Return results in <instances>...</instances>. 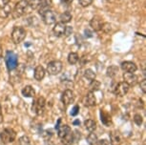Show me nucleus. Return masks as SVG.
Segmentation results:
<instances>
[{
  "label": "nucleus",
  "mask_w": 146,
  "mask_h": 145,
  "mask_svg": "<svg viewBox=\"0 0 146 145\" xmlns=\"http://www.w3.org/2000/svg\"><path fill=\"white\" fill-rule=\"evenodd\" d=\"M15 138H16V133L12 128H6V129H4L0 133V139H1L2 143L4 144L12 143V142L15 141Z\"/></svg>",
  "instance_id": "nucleus-1"
},
{
  "label": "nucleus",
  "mask_w": 146,
  "mask_h": 145,
  "mask_svg": "<svg viewBox=\"0 0 146 145\" xmlns=\"http://www.w3.org/2000/svg\"><path fill=\"white\" fill-rule=\"evenodd\" d=\"M26 37V31L22 27H13L12 32V39L15 44H19Z\"/></svg>",
  "instance_id": "nucleus-2"
},
{
  "label": "nucleus",
  "mask_w": 146,
  "mask_h": 145,
  "mask_svg": "<svg viewBox=\"0 0 146 145\" xmlns=\"http://www.w3.org/2000/svg\"><path fill=\"white\" fill-rule=\"evenodd\" d=\"M5 60H6V65L8 70L13 71L15 70L18 65V58L17 56L13 53V52H7L6 54V57H5Z\"/></svg>",
  "instance_id": "nucleus-3"
},
{
  "label": "nucleus",
  "mask_w": 146,
  "mask_h": 145,
  "mask_svg": "<svg viewBox=\"0 0 146 145\" xmlns=\"http://www.w3.org/2000/svg\"><path fill=\"white\" fill-rule=\"evenodd\" d=\"M27 7H28V3H27L26 0H20V1H18L17 3L15 4L13 12H12L13 17L17 18V17H20V16L23 15L24 13H26Z\"/></svg>",
  "instance_id": "nucleus-4"
},
{
  "label": "nucleus",
  "mask_w": 146,
  "mask_h": 145,
  "mask_svg": "<svg viewBox=\"0 0 146 145\" xmlns=\"http://www.w3.org/2000/svg\"><path fill=\"white\" fill-rule=\"evenodd\" d=\"M62 70V63L59 60H54L47 65V72L52 75H56L61 72Z\"/></svg>",
  "instance_id": "nucleus-5"
},
{
  "label": "nucleus",
  "mask_w": 146,
  "mask_h": 145,
  "mask_svg": "<svg viewBox=\"0 0 146 145\" xmlns=\"http://www.w3.org/2000/svg\"><path fill=\"white\" fill-rule=\"evenodd\" d=\"M129 89H130V86H129L126 82L122 81V82L117 83V85L115 86L114 93L115 95H117V97H124V95L129 92Z\"/></svg>",
  "instance_id": "nucleus-6"
},
{
  "label": "nucleus",
  "mask_w": 146,
  "mask_h": 145,
  "mask_svg": "<svg viewBox=\"0 0 146 145\" xmlns=\"http://www.w3.org/2000/svg\"><path fill=\"white\" fill-rule=\"evenodd\" d=\"M45 104L46 101L44 97H38L33 104V111L36 115H42L44 110H45Z\"/></svg>",
  "instance_id": "nucleus-7"
},
{
  "label": "nucleus",
  "mask_w": 146,
  "mask_h": 145,
  "mask_svg": "<svg viewBox=\"0 0 146 145\" xmlns=\"http://www.w3.org/2000/svg\"><path fill=\"white\" fill-rule=\"evenodd\" d=\"M42 18H43V21L46 25H52V24L56 23V15L53 11L51 10H48L46 11L45 13H43L42 15Z\"/></svg>",
  "instance_id": "nucleus-8"
},
{
  "label": "nucleus",
  "mask_w": 146,
  "mask_h": 145,
  "mask_svg": "<svg viewBox=\"0 0 146 145\" xmlns=\"http://www.w3.org/2000/svg\"><path fill=\"white\" fill-rule=\"evenodd\" d=\"M74 99H75V95H74V93L72 90H65L63 92V94L61 95V101L63 102V104L65 105H69L71 103H73Z\"/></svg>",
  "instance_id": "nucleus-9"
},
{
  "label": "nucleus",
  "mask_w": 146,
  "mask_h": 145,
  "mask_svg": "<svg viewBox=\"0 0 146 145\" xmlns=\"http://www.w3.org/2000/svg\"><path fill=\"white\" fill-rule=\"evenodd\" d=\"M102 25H103V22L100 16H95V17H93L90 21V26L92 27V29L96 32L100 31L101 28H102Z\"/></svg>",
  "instance_id": "nucleus-10"
},
{
  "label": "nucleus",
  "mask_w": 146,
  "mask_h": 145,
  "mask_svg": "<svg viewBox=\"0 0 146 145\" xmlns=\"http://www.w3.org/2000/svg\"><path fill=\"white\" fill-rule=\"evenodd\" d=\"M65 31H66V26L64 25V23H62V22L56 23V25H54L53 29L54 34L57 37L63 36V35L65 34Z\"/></svg>",
  "instance_id": "nucleus-11"
},
{
  "label": "nucleus",
  "mask_w": 146,
  "mask_h": 145,
  "mask_svg": "<svg viewBox=\"0 0 146 145\" xmlns=\"http://www.w3.org/2000/svg\"><path fill=\"white\" fill-rule=\"evenodd\" d=\"M121 69L126 73H134L137 71V65L132 61H124L121 63Z\"/></svg>",
  "instance_id": "nucleus-12"
},
{
  "label": "nucleus",
  "mask_w": 146,
  "mask_h": 145,
  "mask_svg": "<svg viewBox=\"0 0 146 145\" xmlns=\"http://www.w3.org/2000/svg\"><path fill=\"white\" fill-rule=\"evenodd\" d=\"M110 142L111 145H120L122 142V138L121 135L117 131H113L110 133Z\"/></svg>",
  "instance_id": "nucleus-13"
},
{
  "label": "nucleus",
  "mask_w": 146,
  "mask_h": 145,
  "mask_svg": "<svg viewBox=\"0 0 146 145\" xmlns=\"http://www.w3.org/2000/svg\"><path fill=\"white\" fill-rule=\"evenodd\" d=\"M123 78H124V82H126L129 86L136 85L137 82V76L132 73H125L123 75Z\"/></svg>",
  "instance_id": "nucleus-14"
},
{
  "label": "nucleus",
  "mask_w": 146,
  "mask_h": 145,
  "mask_svg": "<svg viewBox=\"0 0 146 145\" xmlns=\"http://www.w3.org/2000/svg\"><path fill=\"white\" fill-rule=\"evenodd\" d=\"M83 103L87 107H93V106H95L96 104V97H95V95H94L93 92H89L85 95V97L83 98Z\"/></svg>",
  "instance_id": "nucleus-15"
},
{
  "label": "nucleus",
  "mask_w": 146,
  "mask_h": 145,
  "mask_svg": "<svg viewBox=\"0 0 146 145\" xmlns=\"http://www.w3.org/2000/svg\"><path fill=\"white\" fill-rule=\"evenodd\" d=\"M44 76H45V69H44V68L41 66V65H39V66H37L35 69L34 77H35V80L41 81L44 78Z\"/></svg>",
  "instance_id": "nucleus-16"
},
{
  "label": "nucleus",
  "mask_w": 146,
  "mask_h": 145,
  "mask_svg": "<svg viewBox=\"0 0 146 145\" xmlns=\"http://www.w3.org/2000/svg\"><path fill=\"white\" fill-rule=\"evenodd\" d=\"M12 13V7L9 4H5L0 7V17L6 18Z\"/></svg>",
  "instance_id": "nucleus-17"
},
{
  "label": "nucleus",
  "mask_w": 146,
  "mask_h": 145,
  "mask_svg": "<svg viewBox=\"0 0 146 145\" xmlns=\"http://www.w3.org/2000/svg\"><path fill=\"white\" fill-rule=\"evenodd\" d=\"M100 119H101V122L107 127H109L110 125L112 124L111 117H110V115L108 113H106L105 111H102V110L100 111Z\"/></svg>",
  "instance_id": "nucleus-18"
},
{
  "label": "nucleus",
  "mask_w": 146,
  "mask_h": 145,
  "mask_svg": "<svg viewBox=\"0 0 146 145\" xmlns=\"http://www.w3.org/2000/svg\"><path fill=\"white\" fill-rule=\"evenodd\" d=\"M21 93L25 97H34L35 95V92L34 88H33L32 86H30V85L24 87V88L22 89Z\"/></svg>",
  "instance_id": "nucleus-19"
},
{
  "label": "nucleus",
  "mask_w": 146,
  "mask_h": 145,
  "mask_svg": "<svg viewBox=\"0 0 146 145\" xmlns=\"http://www.w3.org/2000/svg\"><path fill=\"white\" fill-rule=\"evenodd\" d=\"M57 132H58L59 138H64L67 134L72 132V130L68 125H61V126H59V128L57 129Z\"/></svg>",
  "instance_id": "nucleus-20"
},
{
  "label": "nucleus",
  "mask_w": 146,
  "mask_h": 145,
  "mask_svg": "<svg viewBox=\"0 0 146 145\" xmlns=\"http://www.w3.org/2000/svg\"><path fill=\"white\" fill-rule=\"evenodd\" d=\"M84 126L89 132H94L96 129V123L93 119H87L84 121Z\"/></svg>",
  "instance_id": "nucleus-21"
},
{
  "label": "nucleus",
  "mask_w": 146,
  "mask_h": 145,
  "mask_svg": "<svg viewBox=\"0 0 146 145\" xmlns=\"http://www.w3.org/2000/svg\"><path fill=\"white\" fill-rule=\"evenodd\" d=\"M50 7H51L50 0H42L39 8H38V10H39V13L40 15H42V13H45L46 11L50 10Z\"/></svg>",
  "instance_id": "nucleus-22"
},
{
  "label": "nucleus",
  "mask_w": 146,
  "mask_h": 145,
  "mask_svg": "<svg viewBox=\"0 0 146 145\" xmlns=\"http://www.w3.org/2000/svg\"><path fill=\"white\" fill-rule=\"evenodd\" d=\"M60 139H61L62 143L64 145H71L74 141V135H73V133L70 132L69 134H67L64 138H62Z\"/></svg>",
  "instance_id": "nucleus-23"
},
{
  "label": "nucleus",
  "mask_w": 146,
  "mask_h": 145,
  "mask_svg": "<svg viewBox=\"0 0 146 145\" xmlns=\"http://www.w3.org/2000/svg\"><path fill=\"white\" fill-rule=\"evenodd\" d=\"M78 54L76 53H70L68 56V62L70 63L71 65H75L78 62Z\"/></svg>",
  "instance_id": "nucleus-24"
},
{
  "label": "nucleus",
  "mask_w": 146,
  "mask_h": 145,
  "mask_svg": "<svg viewBox=\"0 0 146 145\" xmlns=\"http://www.w3.org/2000/svg\"><path fill=\"white\" fill-rule=\"evenodd\" d=\"M72 20V15L70 12H64L60 15V22L62 23H69Z\"/></svg>",
  "instance_id": "nucleus-25"
},
{
  "label": "nucleus",
  "mask_w": 146,
  "mask_h": 145,
  "mask_svg": "<svg viewBox=\"0 0 146 145\" xmlns=\"http://www.w3.org/2000/svg\"><path fill=\"white\" fill-rule=\"evenodd\" d=\"M117 73H118V68L117 66H115V65H112V66H110L107 69V75L110 76V77H115L117 75Z\"/></svg>",
  "instance_id": "nucleus-26"
},
{
  "label": "nucleus",
  "mask_w": 146,
  "mask_h": 145,
  "mask_svg": "<svg viewBox=\"0 0 146 145\" xmlns=\"http://www.w3.org/2000/svg\"><path fill=\"white\" fill-rule=\"evenodd\" d=\"M98 136L96 135L94 132H91V134L87 136V141L89 145H96V142H98Z\"/></svg>",
  "instance_id": "nucleus-27"
},
{
  "label": "nucleus",
  "mask_w": 146,
  "mask_h": 145,
  "mask_svg": "<svg viewBox=\"0 0 146 145\" xmlns=\"http://www.w3.org/2000/svg\"><path fill=\"white\" fill-rule=\"evenodd\" d=\"M100 82L94 79V80L91 81L90 85H89V89L91 90V92H96L98 90H100Z\"/></svg>",
  "instance_id": "nucleus-28"
},
{
  "label": "nucleus",
  "mask_w": 146,
  "mask_h": 145,
  "mask_svg": "<svg viewBox=\"0 0 146 145\" xmlns=\"http://www.w3.org/2000/svg\"><path fill=\"white\" fill-rule=\"evenodd\" d=\"M84 77H85V78H87L88 80L92 81V80H94V79H96V73L94 72L93 70L87 69V70L84 72Z\"/></svg>",
  "instance_id": "nucleus-29"
},
{
  "label": "nucleus",
  "mask_w": 146,
  "mask_h": 145,
  "mask_svg": "<svg viewBox=\"0 0 146 145\" xmlns=\"http://www.w3.org/2000/svg\"><path fill=\"white\" fill-rule=\"evenodd\" d=\"M41 2H42V0H27V3H28V5L34 10H36L39 8Z\"/></svg>",
  "instance_id": "nucleus-30"
},
{
  "label": "nucleus",
  "mask_w": 146,
  "mask_h": 145,
  "mask_svg": "<svg viewBox=\"0 0 146 145\" xmlns=\"http://www.w3.org/2000/svg\"><path fill=\"white\" fill-rule=\"evenodd\" d=\"M18 145H30V138L27 136H23L19 138Z\"/></svg>",
  "instance_id": "nucleus-31"
},
{
  "label": "nucleus",
  "mask_w": 146,
  "mask_h": 145,
  "mask_svg": "<svg viewBox=\"0 0 146 145\" xmlns=\"http://www.w3.org/2000/svg\"><path fill=\"white\" fill-rule=\"evenodd\" d=\"M134 121L137 125H139H139H141V123H142V117L140 116V115H135Z\"/></svg>",
  "instance_id": "nucleus-32"
},
{
  "label": "nucleus",
  "mask_w": 146,
  "mask_h": 145,
  "mask_svg": "<svg viewBox=\"0 0 146 145\" xmlns=\"http://www.w3.org/2000/svg\"><path fill=\"white\" fill-rule=\"evenodd\" d=\"M93 3V0H79V4L82 7H88Z\"/></svg>",
  "instance_id": "nucleus-33"
},
{
  "label": "nucleus",
  "mask_w": 146,
  "mask_h": 145,
  "mask_svg": "<svg viewBox=\"0 0 146 145\" xmlns=\"http://www.w3.org/2000/svg\"><path fill=\"white\" fill-rule=\"evenodd\" d=\"M78 112H79V106H78V105H76L75 107L73 108V110H72L71 115H72L73 117H76V116H78Z\"/></svg>",
  "instance_id": "nucleus-34"
},
{
  "label": "nucleus",
  "mask_w": 146,
  "mask_h": 145,
  "mask_svg": "<svg viewBox=\"0 0 146 145\" xmlns=\"http://www.w3.org/2000/svg\"><path fill=\"white\" fill-rule=\"evenodd\" d=\"M139 86H140V88H141V91L145 94L146 93V79H143V80L140 82Z\"/></svg>",
  "instance_id": "nucleus-35"
},
{
  "label": "nucleus",
  "mask_w": 146,
  "mask_h": 145,
  "mask_svg": "<svg viewBox=\"0 0 146 145\" xmlns=\"http://www.w3.org/2000/svg\"><path fill=\"white\" fill-rule=\"evenodd\" d=\"M98 145H109V141L107 139H100V140H98L96 142Z\"/></svg>",
  "instance_id": "nucleus-36"
},
{
  "label": "nucleus",
  "mask_w": 146,
  "mask_h": 145,
  "mask_svg": "<svg viewBox=\"0 0 146 145\" xmlns=\"http://www.w3.org/2000/svg\"><path fill=\"white\" fill-rule=\"evenodd\" d=\"M74 0H61V3L63 5H70Z\"/></svg>",
  "instance_id": "nucleus-37"
},
{
  "label": "nucleus",
  "mask_w": 146,
  "mask_h": 145,
  "mask_svg": "<svg viewBox=\"0 0 146 145\" xmlns=\"http://www.w3.org/2000/svg\"><path fill=\"white\" fill-rule=\"evenodd\" d=\"M2 56H3V48H2V46L0 45V58L2 57Z\"/></svg>",
  "instance_id": "nucleus-38"
},
{
  "label": "nucleus",
  "mask_w": 146,
  "mask_h": 145,
  "mask_svg": "<svg viewBox=\"0 0 146 145\" xmlns=\"http://www.w3.org/2000/svg\"><path fill=\"white\" fill-rule=\"evenodd\" d=\"M11 1V0H1V2H2V4L5 5V4H9V2Z\"/></svg>",
  "instance_id": "nucleus-39"
},
{
  "label": "nucleus",
  "mask_w": 146,
  "mask_h": 145,
  "mask_svg": "<svg viewBox=\"0 0 146 145\" xmlns=\"http://www.w3.org/2000/svg\"><path fill=\"white\" fill-rule=\"evenodd\" d=\"M79 123H80L79 122V120H75V121H74V124L75 125H78V124H79Z\"/></svg>",
  "instance_id": "nucleus-40"
},
{
  "label": "nucleus",
  "mask_w": 146,
  "mask_h": 145,
  "mask_svg": "<svg viewBox=\"0 0 146 145\" xmlns=\"http://www.w3.org/2000/svg\"><path fill=\"white\" fill-rule=\"evenodd\" d=\"M0 115H1V106H0Z\"/></svg>",
  "instance_id": "nucleus-41"
}]
</instances>
